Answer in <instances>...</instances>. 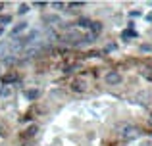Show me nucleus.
<instances>
[{"label": "nucleus", "mask_w": 152, "mask_h": 146, "mask_svg": "<svg viewBox=\"0 0 152 146\" xmlns=\"http://www.w3.org/2000/svg\"><path fill=\"white\" fill-rule=\"evenodd\" d=\"M135 102L141 106H146L150 102V90H139L137 94H135Z\"/></svg>", "instance_id": "obj_4"}, {"label": "nucleus", "mask_w": 152, "mask_h": 146, "mask_svg": "<svg viewBox=\"0 0 152 146\" xmlns=\"http://www.w3.org/2000/svg\"><path fill=\"white\" fill-rule=\"evenodd\" d=\"M96 41V35H93V33H87V35H83V42H94Z\"/></svg>", "instance_id": "obj_15"}, {"label": "nucleus", "mask_w": 152, "mask_h": 146, "mask_svg": "<svg viewBox=\"0 0 152 146\" xmlns=\"http://www.w3.org/2000/svg\"><path fill=\"white\" fill-rule=\"evenodd\" d=\"M77 25L79 27H91V19L89 17H79L77 19Z\"/></svg>", "instance_id": "obj_14"}, {"label": "nucleus", "mask_w": 152, "mask_h": 146, "mask_svg": "<svg viewBox=\"0 0 152 146\" xmlns=\"http://www.w3.org/2000/svg\"><path fill=\"white\" fill-rule=\"evenodd\" d=\"M27 29H29V23H27V21H19L18 25L12 27V33H10V35H14V37H15V35L23 33V31H27Z\"/></svg>", "instance_id": "obj_6"}, {"label": "nucleus", "mask_w": 152, "mask_h": 146, "mask_svg": "<svg viewBox=\"0 0 152 146\" xmlns=\"http://www.w3.org/2000/svg\"><path fill=\"white\" fill-rule=\"evenodd\" d=\"M37 133H39V125H35V123L29 125V127L25 129V140H31L35 135H37Z\"/></svg>", "instance_id": "obj_7"}, {"label": "nucleus", "mask_w": 152, "mask_h": 146, "mask_svg": "<svg viewBox=\"0 0 152 146\" xmlns=\"http://www.w3.org/2000/svg\"><path fill=\"white\" fill-rule=\"evenodd\" d=\"M2 8H4V2H0V12H2Z\"/></svg>", "instance_id": "obj_28"}, {"label": "nucleus", "mask_w": 152, "mask_h": 146, "mask_svg": "<svg viewBox=\"0 0 152 146\" xmlns=\"http://www.w3.org/2000/svg\"><path fill=\"white\" fill-rule=\"evenodd\" d=\"M75 69H77V65H67V68H66V73H73Z\"/></svg>", "instance_id": "obj_22"}, {"label": "nucleus", "mask_w": 152, "mask_h": 146, "mask_svg": "<svg viewBox=\"0 0 152 146\" xmlns=\"http://www.w3.org/2000/svg\"><path fill=\"white\" fill-rule=\"evenodd\" d=\"M15 81H18V75H15L14 71H12V73H6L2 77V83H4V85H8V86H12V83H15Z\"/></svg>", "instance_id": "obj_8"}, {"label": "nucleus", "mask_w": 152, "mask_h": 146, "mask_svg": "<svg viewBox=\"0 0 152 146\" xmlns=\"http://www.w3.org/2000/svg\"><path fill=\"white\" fill-rule=\"evenodd\" d=\"M8 23H12V15H0V27L8 25Z\"/></svg>", "instance_id": "obj_17"}, {"label": "nucleus", "mask_w": 152, "mask_h": 146, "mask_svg": "<svg viewBox=\"0 0 152 146\" xmlns=\"http://www.w3.org/2000/svg\"><path fill=\"white\" fill-rule=\"evenodd\" d=\"M121 38L123 41H127V38H137V31H133V29H125L121 33Z\"/></svg>", "instance_id": "obj_12"}, {"label": "nucleus", "mask_w": 152, "mask_h": 146, "mask_svg": "<svg viewBox=\"0 0 152 146\" xmlns=\"http://www.w3.org/2000/svg\"><path fill=\"white\" fill-rule=\"evenodd\" d=\"M104 81H106V85H110V86L119 85V83H121V75H119V71H108L104 75Z\"/></svg>", "instance_id": "obj_3"}, {"label": "nucleus", "mask_w": 152, "mask_h": 146, "mask_svg": "<svg viewBox=\"0 0 152 146\" xmlns=\"http://www.w3.org/2000/svg\"><path fill=\"white\" fill-rule=\"evenodd\" d=\"M4 33V27H0V35H2Z\"/></svg>", "instance_id": "obj_29"}, {"label": "nucleus", "mask_w": 152, "mask_h": 146, "mask_svg": "<svg viewBox=\"0 0 152 146\" xmlns=\"http://www.w3.org/2000/svg\"><path fill=\"white\" fill-rule=\"evenodd\" d=\"M89 31H91L93 35H96V37H98V33L102 31V23H100V21H91V27H89Z\"/></svg>", "instance_id": "obj_9"}, {"label": "nucleus", "mask_w": 152, "mask_h": 146, "mask_svg": "<svg viewBox=\"0 0 152 146\" xmlns=\"http://www.w3.org/2000/svg\"><path fill=\"white\" fill-rule=\"evenodd\" d=\"M141 15V12H129V17H139Z\"/></svg>", "instance_id": "obj_25"}, {"label": "nucleus", "mask_w": 152, "mask_h": 146, "mask_svg": "<svg viewBox=\"0 0 152 146\" xmlns=\"http://www.w3.org/2000/svg\"><path fill=\"white\" fill-rule=\"evenodd\" d=\"M35 6L37 8H46V2H35Z\"/></svg>", "instance_id": "obj_26"}, {"label": "nucleus", "mask_w": 152, "mask_h": 146, "mask_svg": "<svg viewBox=\"0 0 152 146\" xmlns=\"http://www.w3.org/2000/svg\"><path fill=\"white\" fill-rule=\"evenodd\" d=\"M4 135H6V129H4V125L2 123H0V139H2V137Z\"/></svg>", "instance_id": "obj_23"}, {"label": "nucleus", "mask_w": 152, "mask_h": 146, "mask_svg": "<svg viewBox=\"0 0 152 146\" xmlns=\"http://www.w3.org/2000/svg\"><path fill=\"white\" fill-rule=\"evenodd\" d=\"M141 135V129L135 127V125H121L119 127V139L123 140H133Z\"/></svg>", "instance_id": "obj_1"}, {"label": "nucleus", "mask_w": 152, "mask_h": 146, "mask_svg": "<svg viewBox=\"0 0 152 146\" xmlns=\"http://www.w3.org/2000/svg\"><path fill=\"white\" fill-rule=\"evenodd\" d=\"M142 77L145 79H148V81H152V68H142Z\"/></svg>", "instance_id": "obj_16"}, {"label": "nucleus", "mask_w": 152, "mask_h": 146, "mask_svg": "<svg viewBox=\"0 0 152 146\" xmlns=\"http://www.w3.org/2000/svg\"><path fill=\"white\" fill-rule=\"evenodd\" d=\"M141 50H142V52H152V44H142Z\"/></svg>", "instance_id": "obj_20"}, {"label": "nucleus", "mask_w": 152, "mask_h": 146, "mask_svg": "<svg viewBox=\"0 0 152 146\" xmlns=\"http://www.w3.org/2000/svg\"><path fill=\"white\" fill-rule=\"evenodd\" d=\"M27 12H29V4H21V6H19V14H27Z\"/></svg>", "instance_id": "obj_19"}, {"label": "nucleus", "mask_w": 152, "mask_h": 146, "mask_svg": "<svg viewBox=\"0 0 152 146\" xmlns=\"http://www.w3.org/2000/svg\"><path fill=\"white\" fill-rule=\"evenodd\" d=\"M21 146H35V142H33V140H23Z\"/></svg>", "instance_id": "obj_24"}, {"label": "nucleus", "mask_w": 152, "mask_h": 146, "mask_svg": "<svg viewBox=\"0 0 152 146\" xmlns=\"http://www.w3.org/2000/svg\"><path fill=\"white\" fill-rule=\"evenodd\" d=\"M52 6H54L56 10H62V8H66V4H64V2H54Z\"/></svg>", "instance_id": "obj_21"}, {"label": "nucleus", "mask_w": 152, "mask_h": 146, "mask_svg": "<svg viewBox=\"0 0 152 146\" xmlns=\"http://www.w3.org/2000/svg\"><path fill=\"white\" fill-rule=\"evenodd\" d=\"M81 6H85V2H69V4H67L69 10H73V8H81Z\"/></svg>", "instance_id": "obj_18"}, {"label": "nucleus", "mask_w": 152, "mask_h": 146, "mask_svg": "<svg viewBox=\"0 0 152 146\" xmlns=\"http://www.w3.org/2000/svg\"><path fill=\"white\" fill-rule=\"evenodd\" d=\"M62 41L67 42V44L77 46V44H81V42H83V33H81V31H77V29H71V31H67V33L62 35Z\"/></svg>", "instance_id": "obj_2"}, {"label": "nucleus", "mask_w": 152, "mask_h": 146, "mask_svg": "<svg viewBox=\"0 0 152 146\" xmlns=\"http://www.w3.org/2000/svg\"><path fill=\"white\" fill-rule=\"evenodd\" d=\"M39 94H41V92H39L37 89H29V90H25V98H27V100H37Z\"/></svg>", "instance_id": "obj_11"}, {"label": "nucleus", "mask_w": 152, "mask_h": 146, "mask_svg": "<svg viewBox=\"0 0 152 146\" xmlns=\"http://www.w3.org/2000/svg\"><path fill=\"white\" fill-rule=\"evenodd\" d=\"M12 92H14V89H12V86H8V85H2V86H0V96H2V98L12 96Z\"/></svg>", "instance_id": "obj_10"}, {"label": "nucleus", "mask_w": 152, "mask_h": 146, "mask_svg": "<svg viewBox=\"0 0 152 146\" xmlns=\"http://www.w3.org/2000/svg\"><path fill=\"white\" fill-rule=\"evenodd\" d=\"M69 86H71V90H73V92H77V94H83L87 90V83L83 81V79H75Z\"/></svg>", "instance_id": "obj_5"}, {"label": "nucleus", "mask_w": 152, "mask_h": 146, "mask_svg": "<svg viewBox=\"0 0 152 146\" xmlns=\"http://www.w3.org/2000/svg\"><path fill=\"white\" fill-rule=\"evenodd\" d=\"M42 21H45V23H58L60 17H58V15H42Z\"/></svg>", "instance_id": "obj_13"}, {"label": "nucleus", "mask_w": 152, "mask_h": 146, "mask_svg": "<svg viewBox=\"0 0 152 146\" xmlns=\"http://www.w3.org/2000/svg\"><path fill=\"white\" fill-rule=\"evenodd\" d=\"M146 21H148V23H152V12H150L148 15H146Z\"/></svg>", "instance_id": "obj_27"}]
</instances>
